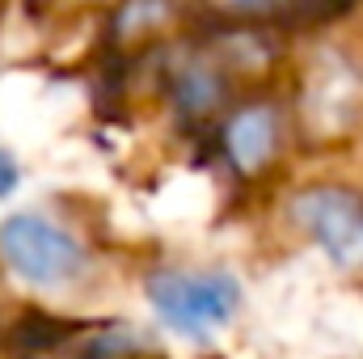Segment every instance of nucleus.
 Returning <instances> with one entry per match:
<instances>
[{
	"label": "nucleus",
	"instance_id": "f257e3e1",
	"mask_svg": "<svg viewBox=\"0 0 363 359\" xmlns=\"http://www.w3.org/2000/svg\"><path fill=\"white\" fill-rule=\"evenodd\" d=\"M152 313L182 338H211L241 309V283L228 270H157L148 279Z\"/></svg>",
	"mask_w": 363,
	"mask_h": 359
},
{
	"label": "nucleus",
	"instance_id": "f03ea898",
	"mask_svg": "<svg viewBox=\"0 0 363 359\" xmlns=\"http://www.w3.org/2000/svg\"><path fill=\"white\" fill-rule=\"evenodd\" d=\"M0 258L17 279L34 287H64L81 279L85 270V245L60 228L51 216L38 211H17L0 220Z\"/></svg>",
	"mask_w": 363,
	"mask_h": 359
},
{
	"label": "nucleus",
	"instance_id": "7ed1b4c3",
	"mask_svg": "<svg viewBox=\"0 0 363 359\" xmlns=\"http://www.w3.org/2000/svg\"><path fill=\"white\" fill-rule=\"evenodd\" d=\"M296 224L347 270L363 267V194L347 186H308L291 203Z\"/></svg>",
	"mask_w": 363,
	"mask_h": 359
},
{
	"label": "nucleus",
	"instance_id": "20e7f679",
	"mask_svg": "<svg viewBox=\"0 0 363 359\" xmlns=\"http://www.w3.org/2000/svg\"><path fill=\"white\" fill-rule=\"evenodd\" d=\"M224 148H228V161L241 174H258L279 148V114L267 101L241 106L224 127Z\"/></svg>",
	"mask_w": 363,
	"mask_h": 359
},
{
	"label": "nucleus",
	"instance_id": "39448f33",
	"mask_svg": "<svg viewBox=\"0 0 363 359\" xmlns=\"http://www.w3.org/2000/svg\"><path fill=\"white\" fill-rule=\"evenodd\" d=\"M13 182H17V165L0 153V194H9V190H13Z\"/></svg>",
	"mask_w": 363,
	"mask_h": 359
}]
</instances>
